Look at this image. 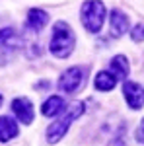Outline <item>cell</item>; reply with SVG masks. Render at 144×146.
Returning a JSON list of instances; mask_svg holds the SVG:
<instances>
[{
  "label": "cell",
  "mask_w": 144,
  "mask_h": 146,
  "mask_svg": "<svg viewBox=\"0 0 144 146\" xmlns=\"http://www.w3.org/2000/svg\"><path fill=\"white\" fill-rule=\"evenodd\" d=\"M47 20H49V16H47L43 10L31 8L29 14H27V20H25V27H27L29 31H41L45 25H47Z\"/></svg>",
  "instance_id": "cell-8"
},
{
  "label": "cell",
  "mask_w": 144,
  "mask_h": 146,
  "mask_svg": "<svg viewBox=\"0 0 144 146\" xmlns=\"http://www.w3.org/2000/svg\"><path fill=\"white\" fill-rule=\"evenodd\" d=\"M115 84H117V80L115 76L111 74V72H100L98 74V78H96V88L101 92H109L115 88Z\"/></svg>",
  "instance_id": "cell-13"
},
{
  "label": "cell",
  "mask_w": 144,
  "mask_h": 146,
  "mask_svg": "<svg viewBox=\"0 0 144 146\" xmlns=\"http://www.w3.org/2000/svg\"><path fill=\"white\" fill-rule=\"evenodd\" d=\"M123 94H125V100L129 103L131 109H140L144 105V88L136 82H127L125 88H123Z\"/></svg>",
  "instance_id": "cell-6"
},
{
  "label": "cell",
  "mask_w": 144,
  "mask_h": 146,
  "mask_svg": "<svg viewBox=\"0 0 144 146\" xmlns=\"http://www.w3.org/2000/svg\"><path fill=\"white\" fill-rule=\"evenodd\" d=\"M88 72H90V66H72L68 68L66 72L60 76L58 80V88L66 94H76L84 88L86 84V78H88Z\"/></svg>",
  "instance_id": "cell-5"
},
{
  "label": "cell",
  "mask_w": 144,
  "mask_h": 146,
  "mask_svg": "<svg viewBox=\"0 0 144 146\" xmlns=\"http://www.w3.org/2000/svg\"><path fill=\"white\" fill-rule=\"evenodd\" d=\"M12 109L18 115V119L22 121L23 125H29L33 121V105L31 101L25 100V98H18V100L12 101Z\"/></svg>",
  "instance_id": "cell-7"
},
{
  "label": "cell",
  "mask_w": 144,
  "mask_h": 146,
  "mask_svg": "<svg viewBox=\"0 0 144 146\" xmlns=\"http://www.w3.org/2000/svg\"><path fill=\"white\" fill-rule=\"evenodd\" d=\"M82 113H84V103L82 101H74L60 119H56L55 123L49 125V129H47V142H58L62 136L66 135L70 123L74 119H78Z\"/></svg>",
  "instance_id": "cell-2"
},
{
  "label": "cell",
  "mask_w": 144,
  "mask_h": 146,
  "mask_svg": "<svg viewBox=\"0 0 144 146\" xmlns=\"http://www.w3.org/2000/svg\"><path fill=\"white\" fill-rule=\"evenodd\" d=\"M74 49V31L66 22H56L51 37V53L58 58H64Z\"/></svg>",
  "instance_id": "cell-1"
},
{
  "label": "cell",
  "mask_w": 144,
  "mask_h": 146,
  "mask_svg": "<svg viewBox=\"0 0 144 146\" xmlns=\"http://www.w3.org/2000/svg\"><path fill=\"white\" fill-rule=\"evenodd\" d=\"M127 29H129V20H127V16L115 8V10L111 12V35H113V37H121V35H125Z\"/></svg>",
  "instance_id": "cell-10"
},
{
  "label": "cell",
  "mask_w": 144,
  "mask_h": 146,
  "mask_svg": "<svg viewBox=\"0 0 144 146\" xmlns=\"http://www.w3.org/2000/svg\"><path fill=\"white\" fill-rule=\"evenodd\" d=\"M105 22V6L101 0H86L82 4V23L84 27L92 31V33H98L103 27Z\"/></svg>",
  "instance_id": "cell-3"
},
{
  "label": "cell",
  "mask_w": 144,
  "mask_h": 146,
  "mask_svg": "<svg viewBox=\"0 0 144 146\" xmlns=\"http://www.w3.org/2000/svg\"><path fill=\"white\" fill-rule=\"evenodd\" d=\"M62 109H64V100L58 98V96H51V98L43 103L41 113L47 115V117H55V115H58V113H62Z\"/></svg>",
  "instance_id": "cell-12"
},
{
  "label": "cell",
  "mask_w": 144,
  "mask_h": 146,
  "mask_svg": "<svg viewBox=\"0 0 144 146\" xmlns=\"http://www.w3.org/2000/svg\"><path fill=\"white\" fill-rule=\"evenodd\" d=\"M111 74L115 76V80H125L129 76V60H127V56L117 55L111 58Z\"/></svg>",
  "instance_id": "cell-11"
},
{
  "label": "cell",
  "mask_w": 144,
  "mask_h": 146,
  "mask_svg": "<svg viewBox=\"0 0 144 146\" xmlns=\"http://www.w3.org/2000/svg\"><path fill=\"white\" fill-rule=\"evenodd\" d=\"M109 146H125V140L123 138H113Z\"/></svg>",
  "instance_id": "cell-16"
},
{
  "label": "cell",
  "mask_w": 144,
  "mask_h": 146,
  "mask_svg": "<svg viewBox=\"0 0 144 146\" xmlns=\"http://www.w3.org/2000/svg\"><path fill=\"white\" fill-rule=\"evenodd\" d=\"M0 103H2V96H0Z\"/></svg>",
  "instance_id": "cell-17"
},
{
  "label": "cell",
  "mask_w": 144,
  "mask_h": 146,
  "mask_svg": "<svg viewBox=\"0 0 144 146\" xmlns=\"http://www.w3.org/2000/svg\"><path fill=\"white\" fill-rule=\"evenodd\" d=\"M131 37H133V41H144V23L134 25V29L131 31Z\"/></svg>",
  "instance_id": "cell-14"
},
{
  "label": "cell",
  "mask_w": 144,
  "mask_h": 146,
  "mask_svg": "<svg viewBox=\"0 0 144 146\" xmlns=\"http://www.w3.org/2000/svg\"><path fill=\"white\" fill-rule=\"evenodd\" d=\"M20 47H22V37L16 29L12 27L0 29V66L10 62L20 51Z\"/></svg>",
  "instance_id": "cell-4"
},
{
  "label": "cell",
  "mask_w": 144,
  "mask_h": 146,
  "mask_svg": "<svg viewBox=\"0 0 144 146\" xmlns=\"http://www.w3.org/2000/svg\"><path fill=\"white\" fill-rule=\"evenodd\" d=\"M14 136H18V125L10 115L0 117V142H8Z\"/></svg>",
  "instance_id": "cell-9"
},
{
  "label": "cell",
  "mask_w": 144,
  "mask_h": 146,
  "mask_svg": "<svg viewBox=\"0 0 144 146\" xmlns=\"http://www.w3.org/2000/svg\"><path fill=\"white\" fill-rule=\"evenodd\" d=\"M136 138H138V142H142V144H144V119L140 121L138 129H136Z\"/></svg>",
  "instance_id": "cell-15"
}]
</instances>
